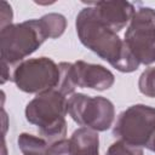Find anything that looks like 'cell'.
<instances>
[{
    "label": "cell",
    "instance_id": "cell-1",
    "mask_svg": "<svg viewBox=\"0 0 155 155\" xmlns=\"http://www.w3.org/2000/svg\"><path fill=\"white\" fill-rule=\"evenodd\" d=\"M75 25L81 44L114 68L122 73H131L138 68L139 63L128 51L125 41L99 19L93 6L79 12Z\"/></svg>",
    "mask_w": 155,
    "mask_h": 155
},
{
    "label": "cell",
    "instance_id": "cell-2",
    "mask_svg": "<svg viewBox=\"0 0 155 155\" xmlns=\"http://www.w3.org/2000/svg\"><path fill=\"white\" fill-rule=\"evenodd\" d=\"M68 99L57 90L39 93L25 108L27 120L38 126L42 138L53 143L65 138Z\"/></svg>",
    "mask_w": 155,
    "mask_h": 155
},
{
    "label": "cell",
    "instance_id": "cell-3",
    "mask_svg": "<svg viewBox=\"0 0 155 155\" xmlns=\"http://www.w3.org/2000/svg\"><path fill=\"white\" fill-rule=\"evenodd\" d=\"M47 39L40 19H29L22 23L1 28L0 48L1 62L10 65L21 63Z\"/></svg>",
    "mask_w": 155,
    "mask_h": 155
},
{
    "label": "cell",
    "instance_id": "cell-4",
    "mask_svg": "<svg viewBox=\"0 0 155 155\" xmlns=\"http://www.w3.org/2000/svg\"><path fill=\"white\" fill-rule=\"evenodd\" d=\"M61 79L59 65L51 58L39 57L22 61L12 71V81L27 93H42L56 90Z\"/></svg>",
    "mask_w": 155,
    "mask_h": 155
},
{
    "label": "cell",
    "instance_id": "cell-5",
    "mask_svg": "<svg viewBox=\"0 0 155 155\" xmlns=\"http://www.w3.org/2000/svg\"><path fill=\"white\" fill-rule=\"evenodd\" d=\"M125 44L139 64L155 62V10L142 7L134 12L125 33Z\"/></svg>",
    "mask_w": 155,
    "mask_h": 155
},
{
    "label": "cell",
    "instance_id": "cell-6",
    "mask_svg": "<svg viewBox=\"0 0 155 155\" xmlns=\"http://www.w3.org/2000/svg\"><path fill=\"white\" fill-rule=\"evenodd\" d=\"M113 133L119 140L136 147H147L155 133V108L144 104L127 108L117 116Z\"/></svg>",
    "mask_w": 155,
    "mask_h": 155
},
{
    "label": "cell",
    "instance_id": "cell-7",
    "mask_svg": "<svg viewBox=\"0 0 155 155\" xmlns=\"http://www.w3.org/2000/svg\"><path fill=\"white\" fill-rule=\"evenodd\" d=\"M68 113L79 125L93 131H105L114 121L113 103L104 97L74 93L68 99Z\"/></svg>",
    "mask_w": 155,
    "mask_h": 155
},
{
    "label": "cell",
    "instance_id": "cell-8",
    "mask_svg": "<svg viewBox=\"0 0 155 155\" xmlns=\"http://www.w3.org/2000/svg\"><path fill=\"white\" fill-rule=\"evenodd\" d=\"M73 80L76 87L104 91L114 85L115 78L110 70L99 64H91L84 61L71 63Z\"/></svg>",
    "mask_w": 155,
    "mask_h": 155
},
{
    "label": "cell",
    "instance_id": "cell-9",
    "mask_svg": "<svg viewBox=\"0 0 155 155\" xmlns=\"http://www.w3.org/2000/svg\"><path fill=\"white\" fill-rule=\"evenodd\" d=\"M92 5L99 19L116 33L131 22L134 15V7L128 1H98Z\"/></svg>",
    "mask_w": 155,
    "mask_h": 155
},
{
    "label": "cell",
    "instance_id": "cell-10",
    "mask_svg": "<svg viewBox=\"0 0 155 155\" xmlns=\"http://www.w3.org/2000/svg\"><path fill=\"white\" fill-rule=\"evenodd\" d=\"M71 155H99V138L96 131L81 127L74 131L70 137Z\"/></svg>",
    "mask_w": 155,
    "mask_h": 155
},
{
    "label": "cell",
    "instance_id": "cell-11",
    "mask_svg": "<svg viewBox=\"0 0 155 155\" xmlns=\"http://www.w3.org/2000/svg\"><path fill=\"white\" fill-rule=\"evenodd\" d=\"M48 142L42 137L22 133L18 137V147L24 155H45Z\"/></svg>",
    "mask_w": 155,
    "mask_h": 155
},
{
    "label": "cell",
    "instance_id": "cell-12",
    "mask_svg": "<svg viewBox=\"0 0 155 155\" xmlns=\"http://www.w3.org/2000/svg\"><path fill=\"white\" fill-rule=\"evenodd\" d=\"M40 22L45 29L47 39H56L61 36L67 27L65 17L59 13H48L40 18Z\"/></svg>",
    "mask_w": 155,
    "mask_h": 155
},
{
    "label": "cell",
    "instance_id": "cell-13",
    "mask_svg": "<svg viewBox=\"0 0 155 155\" xmlns=\"http://www.w3.org/2000/svg\"><path fill=\"white\" fill-rule=\"evenodd\" d=\"M58 65L61 70V79H59V84L56 90L63 93L64 96L71 94L74 90L76 88L74 80H73V74H71V63L62 62Z\"/></svg>",
    "mask_w": 155,
    "mask_h": 155
},
{
    "label": "cell",
    "instance_id": "cell-14",
    "mask_svg": "<svg viewBox=\"0 0 155 155\" xmlns=\"http://www.w3.org/2000/svg\"><path fill=\"white\" fill-rule=\"evenodd\" d=\"M138 87L143 94L155 97V67H150L142 73L139 76Z\"/></svg>",
    "mask_w": 155,
    "mask_h": 155
},
{
    "label": "cell",
    "instance_id": "cell-15",
    "mask_svg": "<svg viewBox=\"0 0 155 155\" xmlns=\"http://www.w3.org/2000/svg\"><path fill=\"white\" fill-rule=\"evenodd\" d=\"M107 155H143V150L140 147L117 140L109 147Z\"/></svg>",
    "mask_w": 155,
    "mask_h": 155
},
{
    "label": "cell",
    "instance_id": "cell-16",
    "mask_svg": "<svg viewBox=\"0 0 155 155\" xmlns=\"http://www.w3.org/2000/svg\"><path fill=\"white\" fill-rule=\"evenodd\" d=\"M45 155H71L70 150V140L61 139L53 143H50Z\"/></svg>",
    "mask_w": 155,
    "mask_h": 155
},
{
    "label": "cell",
    "instance_id": "cell-17",
    "mask_svg": "<svg viewBox=\"0 0 155 155\" xmlns=\"http://www.w3.org/2000/svg\"><path fill=\"white\" fill-rule=\"evenodd\" d=\"M12 19V10L11 6L6 1H1V28L11 24Z\"/></svg>",
    "mask_w": 155,
    "mask_h": 155
},
{
    "label": "cell",
    "instance_id": "cell-18",
    "mask_svg": "<svg viewBox=\"0 0 155 155\" xmlns=\"http://www.w3.org/2000/svg\"><path fill=\"white\" fill-rule=\"evenodd\" d=\"M11 65L1 62V84H5L7 80H12V73H11Z\"/></svg>",
    "mask_w": 155,
    "mask_h": 155
},
{
    "label": "cell",
    "instance_id": "cell-19",
    "mask_svg": "<svg viewBox=\"0 0 155 155\" xmlns=\"http://www.w3.org/2000/svg\"><path fill=\"white\" fill-rule=\"evenodd\" d=\"M151 151H154L155 153V133L153 134V137L150 138V140H149V143H148V145H147Z\"/></svg>",
    "mask_w": 155,
    "mask_h": 155
}]
</instances>
